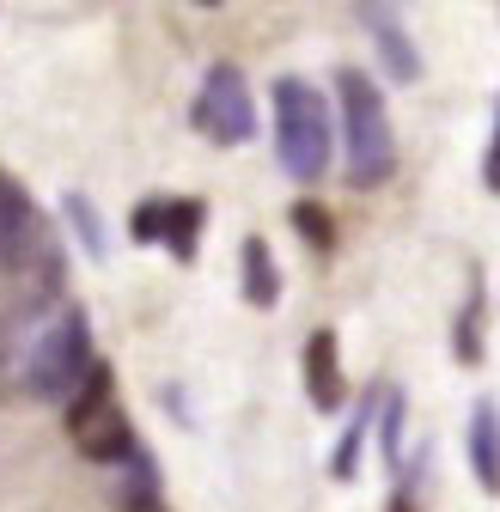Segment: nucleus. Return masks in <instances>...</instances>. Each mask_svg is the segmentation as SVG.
<instances>
[{"label":"nucleus","instance_id":"obj_1","mask_svg":"<svg viewBox=\"0 0 500 512\" xmlns=\"http://www.w3.org/2000/svg\"><path fill=\"white\" fill-rule=\"evenodd\" d=\"M330 153H336V122H330L324 92L299 74H281L275 80V159H281V171L293 183H318L330 171Z\"/></svg>","mask_w":500,"mask_h":512},{"label":"nucleus","instance_id":"obj_2","mask_svg":"<svg viewBox=\"0 0 500 512\" xmlns=\"http://www.w3.org/2000/svg\"><path fill=\"white\" fill-rule=\"evenodd\" d=\"M336 92H342V159H348V183L354 189H379L397 171L391 110H385L379 86H372L360 68H342L336 74Z\"/></svg>","mask_w":500,"mask_h":512},{"label":"nucleus","instance_id":"obj_3","mask_svg":"<svg viewBox=\"0 0 500 512\" xmlns=\"http://www.w3.org/2000/svg\"><path fill=\"white\" fill-rule=\"evenodd\" d=\"M92 372H98V360H92V317L80 305H68L55 324L37 330L31 354H25V391L37 403H74Z\"/></svg>","mask_w":500,"mask_h":512},{"label":"nucleus","instance_id":"obj_4","mask_svg":"<svg viewBox=\"0 0 500 512\" xmlns=\"http://www.w3.org/2000/svg\"><path fill=\"white\" fill-rule=\"evenodd\" d=\"M68 433H74V445H80L92 464H129V458L141 452L129 415H122V403H116V372H110L104 360H98V372L80 384V397L68 403Z\"/></svg>","mask_w":500,"mask_h":512},{"label":"nucleus","instance_id":"obj_5","mask_svg":"<svg viewBox=\"0 0 500 512\" xmlns=\"http://www.w3.org/2000/svg\"><path fill=\"white\" fill-rule=\"evenodd\" d=\"M61 275V250H55V232L43 220V208L31 202V189L0 171V275Z\"/></svg>","mask_w":500,"mask_h":512},{"label":"nucleus","instance_id":"obj_6","mask_svg":"<svg viewBox=\"0 0 500 512\" xmlns=\"http://www.w3.org/2000/svg\"><path fill=\"white\" fill-rule=\"evenodd\" d=\"M190 122L202 128L208 141H220V147H244L250 135H257V104H250L244 68H232V61H214V68L202 74L196 104H190Z\"/></svg>","mask_w":500,"mask_h":512},{"label":"nucleus","instance_id":"obj_7","mask_svg":"<svg viewBox=\"0 0 500 512\" xmlns=\"http://www.w3.org/2000/svg\"><path fill=\"white\" fill-rule=\"evenodd\" d=\"M202 220H208V208H202V202H141V208H135V220H129V232H135L141 244H165L177 263H196Z\"/></svg>","mask_w":500,"mask_h":512},{"label":"nucleus","instance_id":"obj_8","mask_svg":"<svg viewBox=\"0 0 500 512\" xmlns=\"http://www.w3.org/2000/svg\"><path fill=\"white\" fill-rule=\"evenodd\" d=\"M305 397L318 403L324 415L342 409L348 397V384H342V348H336V330H311L305 342Z\"/></svg>","mask_w":500,"mask_h":512},{"label":"nucleus","instance_id":"obj_9","mask_svg":"<svg viewBox=\"0 0 500 512\" xmlns=\"http://www.w3.org/2000/svg\"><path fill=\"white\" fill-rule=\"evenodd\" d=\"M360 25L372 31V43H379L391 80H403V86L421 80V55H415V43H409V31H403V13H391V7H360Z\"/></svg>","mask_w":500,"mask_h":512},{"label":"nucleus","instance_id":"obj_10","mask_svg":"<svg viewBox=\"0 0 500 512\" xmlns=\"http://www.w3.org/2000/svg\"><path fill=\"white\" fill-rule=\"evenodd\" d=\"M464 452H470V470L482 482V494H500V409L482 397L470 409V433H464Z\"/></svg>","mask_w":500,"mask_h":512},{"label":"nucleus","instance_id":"obj_11","mask_svg":"<svg viewBox=\"0 0 500 512\" xmlns=\"http://www.w3.org/2000/svg\"><path fill=\"white\" fill-rule=\"evenodd\" d=\"M238 269H244V299L257 305V311H269V305L281 299V269H275V256H269V244H263V238H244Z\"/></svg>","mask_w":500,"mask_h":512},{"label":"nucleus","instance_id":"obj_12","mask_svg":"<svg viewBox=\"0 0 500 512\" xmlns=\"http://www.w3.org/2000/svg\"><path fill=\"white\" fill-rule=\"evenodd\" d=\"M122 512H165L159 500V464L147 452L129 458V482H122Z\"/></svg>","mask_w":500,"mask_h":512},{"label":"nucleus","instance_id":"obj_13","mask_svg":"<svg viewBox=\"0 0 500 512\" xmlns=\"http://www.w3.org/2000/svg\"><path fill=\"white\" fill-rule=\"evenodd\" d=\"M61 208H68V220L80 226V244H86L92 256H104V250H110V238H104V220L92 214V202H86V196H68Z\"/></svg>","mask_w":500,"mask_h":512},{"label":"nucleus","instance_id":"obj_14","mask_svg":"<svg viewBox=\"0 0 500 512\" xmlns=\"http://www.w3.org/2000/svg\"><path fill=\"white\" fill-rule=\"evenodd\" d=\"M458 360H482V293L470 287V305H464V317H458Z\"/></svg>","mask_w":500,"mask_h":512},{"label":"nucleus","instance_id":"obj_15","mask_svg":"<svg viewBox=\"0 0 500 512\" xmlns=\"http://www.w3.org/2000/svg\"><path fill=\"white\" fill-rule=\"evenodd\" d=\"M366 427H372V403L348 421V433H342V445H336V458H330V470L336 476H354V464H360V439H366Z\"/></svg>","mask_w":500,"mask_h":512},{"label":"nucleus","instance_id":"obj_16","mask_svg":"<svg viewBox=\"0 0 500 512\" xmlns=\"http://www.w3.org/2000/svg\"><path fill=\"white\" fill-rule=\"evenodd\" d=\"M293 226L305 232V244H318V250H330V244H336V220H330L318 202H299V208H293Z\"/></svg>","mask_w":500,"mask_h":512},{"label":"nucleus","instance_id":"obj_17","mask_svg":"<svg viewBox=\"0 0 500 512\" xmlns=\"http://www.w3.org/2000/svg\"><path fill=\"white\" fill-rule=\"evenodd\" d=\"M379 439H385V458H397V439H403V397H397V391H391V403H385V433H379Z\"/></svg>","mask_w":500,"mask_h":512},{"label":"nucleus","instance_id":"obj_18","mask_svg":"<svg viewBox=\"0 0 500 512\" xmlns=\"http://www.w3.org/2000/svg\"><path fill=\"white\" fill-rule=\"evenodd\" d=\"M482 183L500 196V104H494V135H488V159H482Z\"/></svg>","mask_w":500,"mask_h":512},{"label":"nucleus","instance_id":"obj_19","mask_svg":"<svg viewBox=\"0 0 500 512\" xmlns=\"http://www.w3.org/2000/svg\"><path fill=\"white\" fill-rule=\"evenodd\" d=\"M391 512H415V494H409V488H397V500H391Z\"/></svg>","mask_w":500,"mask_h":512}]
</instances>
